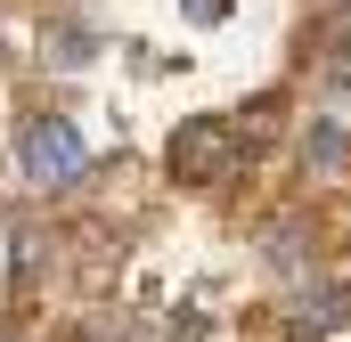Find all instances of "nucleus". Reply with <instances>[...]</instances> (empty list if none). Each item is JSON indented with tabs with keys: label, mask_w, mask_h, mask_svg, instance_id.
I'll return each mask as SVG.
<instances>
[{
	"label": "nucleus",
	"mask_w": 351,
	"mask_h": 342,
	"mask_svg": "<svg viewBox=\"0 0 351 342\" xmlns=\"http://www.w3.org/2000/svg\"><path fill=\"white\" fill-rule=\"evenodd\" d=\"M16 163H25V179H41V187H74V179H82V139H74V122L33 114L25 139H16Z\"/></svg>",
	"instance_id": "1"
},
{
	"label": "nucleus",
	"mask_w": 351,
	"mask_h": 342,
	"mask_svg": "<svg viewBox=\"0 0 351 342\" xmlns=\"http://www.w3.org/2000/svg\"><path fill=\"white\" fill-rule=\"evenodd\" d=\"M172 171L180 179H221V171H237V122H221V114H196V122H180L172 131Z\"/></svg>",
	"instance_id": "2"
},
{
	"label": "nucleus",
	"mask_w": 351,
	"mask_h": 342,
	"mask_svg": "<svg viewBox=\"0 0 351 342\" xmlns=\"http://www.w3.org/2000/svg\"><path fill=\"white\" fill-rule=\"evenodd\" d=\"M335 318H343V293H335V285L302 293V326H335Z\"/></svg>",
	"instance_id": "3"
},
{
	"label": "nucleus",
	"mask_w": 351,
	"mask_h": 342,
	"mask_svg": "<svg viewBox=\"0 0 351 342\" xmlns=\"http://www.w3.org/2000/svg\"><path fill=\"white\" fill-rule=\"evenodd\" d=\"M311 163H343V131H335V122L311 131Z\"/></svg>",
	"instance_id": "4"
},
{
	"label": "nucleus",
	"mask_w": 351,
	"mask_h": 342,
	"mask_svg": "<svg viewBox=\"0 0 351 342\" xmlns=\"http://www.w3.org/2000/svg\"><path fill=\"white\" fill-rule=\"evenodd\" d=\"M180 8H188L196 25H221V16H229V0H180Z\"/></svg>",
	"instance_id": "5"
}]
</instances>
